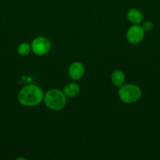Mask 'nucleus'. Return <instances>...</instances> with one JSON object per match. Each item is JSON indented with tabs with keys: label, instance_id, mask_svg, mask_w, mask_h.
Returning a JSON list of instances; mask_svg holds the SVG:
<instances>
[{
	"label": "nucleus",
	"instance_id": "nucleus-9",
	"mask_svg": "<svg viewBox=\"0 0 160 160\" xmlns=\"http://www.w3.org/2000/svg\"><path fill=\"white\" fill-rule=\"evenodd\" d=\"M125 76V73L122 70H116L111 73V81L112 84L116 87H120L124 84Z\"/></svg>",
	"mask_w": 160,
	"mask_h": 160
},
{
	"label": "nucleus",
	"instance_id": "nucleus-1",
	"mask_svg": "<svg viewBox=\"0 0 160 160\" xmlns=\"http://www.w3.org/2000/svg\"><path fill=\"white\" fill-rule=\"evenodd\" d=\"M17 99L24 106H35L40 104L44 99V93L37 85L29 84L20 89L17 95Z\"/></svg>",
	"mask_w": 160,
	"mask_h": 160
},
{
	"label": "nucleus",
	"instance_id": "nucleus-3",
	"mask_svg": "<svg viewBox=\"0 0 160 160\" xmlns=\"http://www.w3.org/2000/svg\"><path fill=\"white\" fill-rule=\"evenodd\" d=\"M119 96L125 103H133L141 98V90L135 84H122L119 90Z\"/></svg>",
	"mask_w": 160,
	"mask_h": 160
},
{
	"label": "nucleus",
	"instance_id": "nucleus-10",
	"mask_svg": "<svg viewBox=\"0 0 160 160\" xmlns=\"http://www.w3.org/2000/svg\"><path fill=\"white\" fill-rule=\"evenodd\" d=\"M31 51V45L28 42H23L17 47V52L20 56H26L30 54Z\"/></svg>",
	"mask_w": 160,
	"mask_h": 160
},
{
	"label": "nucleus",
	"instance_id": "nucleus-6",
	"mask_svg": "<svg viewBox=\"0 0 160 160\" xmlns=\"http://www.w3.org/2000/svg\"><path fill=\"white\" fill-rule=\"evenodd\" d=\"M85 73V67L80 62H74L70 65L68 68V74L74 81L81 79Z\"/></svg>",
	"mask_w": 160,
	"mask_h": 160
},
{
	"label": "nucleus",
	"instance_id": "nucleus-4",
	"mask_svg": "<svg viewBox=\"0 0 160 160\" xmlns=\"http://www.w3.org/2000/svg\"><path fill=\"white\" fill-rule=\"evenodd\" d=\"M31 50L37 56H45L51 49V43L47 38L39 36L31 42Z\"/></svg>",
	"mask_w": 160,
	"mask_h": 160
},
{
	"label": "nucleus",
	"instance_id": "nucleus-8",
	"mask_svg": "<svg viewBox=\"0 0 160 160\" xmlns=\"http://www.w3.org/2000/svg\"><path fill=\"white\" fill-rule=\"evenodd\" d=\"M80 92V88L78 84L76 83H68L65 85L64 88L63 92L64 93L66 97L67 98H74V97L77 96Z\"/></svg>",
	"mask_w": 160,
	"mask_h": 160
},
{
	"label": "nucleus",
	"instance_id": "nucleus-7",
	"mask_svg": "<svg viewBox=\"0 0 160 160\" xmlns=\"http://www.w3.org/2000/svg\"><path fill=\"white\" fill-rule=\"evenodd\" d=\"M126 17L129 21L133 24H140L143 21V14L139 9H130L126 13Z\"/></svg>",
	"mask_w": 160,
	"mask_h": 160
},
{
	"label": "nucleus",
	"instance_id": "nucleus-2",
	"mask_svg": "<svg viewBox=\"0 0 160 160\" xmlns=\"http://www.w3.org/2000/svg\"><path fill=\"white\" fill-rule=\"evenodd\" d=\"M64 93L59 89H50L44 95L45 105L51 110H61L66 105Z\"/></svg>",
	"mask_w": 160,
	"mask_h": 160
},
{
	"label": "nucleus",
	"instance_id": "nucleus-11",
	"mask_svg": "<svg viewBox=\"0 0 160 160\" xmlns=\"http://www.w3.org/2000/svg\"><path fill=\"white\" fill-rule=\"evenodd\" d=\"M153 23H152L151 20H147V21H144L143 23L142 28H144V31H151L153 29Z\"/></svg>",
	"mask_w": 160,
	"mask_h": 160
},
{
	"label": "nucleus",
	"instance_id": "nucleus-5",
	"mask_svg": "<svg viewBox=\"0 0 160 160\" xmlns=\"http://www.w3.org/2000/svg\"><path fill=\"white\" fill-rule=\"evenodd\" d=\"M144 28L140 24H133L130 27L126 32V38L130 44L136 45L143 41L144 38Z\"/></svg>",
	"mask_w": 160,
	"mask_h": 160
}]
</instances>
